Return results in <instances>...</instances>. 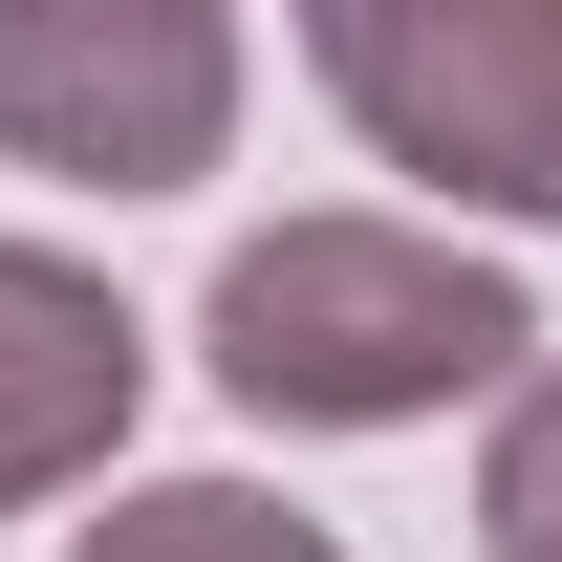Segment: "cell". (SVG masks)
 Segmentation results:
<instances>
[{
  "label": "cell",
  "mask_w": 562,
  "mask_h": 562,
  "mask_svg": "<svg viewBox=\"0 0 562 562\" xmlns=\"http://www.w3.org/2000/svg\"><path fill=\"white\" fill-rule=\"evenodd\" d=\"M476 541H497V562H562V368L497 412V454H476Z\"/></svg>",
  "instance_id": "8992f818"
},
{
  "label": "cell",
  "mask_w": 562,
  "mask_h": 562,
  "mask_svg": "<svg viewBox=\"0 0 562 562\" xmlns=\"http://www.w3.org/2000/svg\"><path fill=\"white\" fill-rule=\"evenodd\" d=\"M303 66L390 173L476 216H562V0H325Z\"/></svg>",
  "instance_id": "7a4b0ae2"
},
{
  "label": "cell",
  "mask_w": 562,
  "mask_h": 562,
  "mask_svg": "<svg viewBox=\"0 0 562 562\" xmlns=\"http://www.w3.org/2000/svg\"><path fill=\"white\" fill-rule=\"evenodd\" d=\"M131 412H151V325H131L87 260L0 238V519H22V497H66V476H109Z\"/></svg>",
  "instance_id": "277c9868"
},
{
  "label": "cell",
  "mask_w": 562,
  "mask_h": 562,
  "mask_svg": "<svg viewBox=\"0 0 562 562\" xmlns=\"http://www.w3.org/2000/svg\"><path fill=\"white\" fill-rule=\"evenodd\" d=\"M195 347H216V390L238 412H281V432H412V412H519L541 390V303L497 260H454V238H412V216H281V238H238L216 260V303H195Z\"/></svg>",
  "instance_id": "6da1fadb"
},
{
  "label": "cell",
  "mask_w": 562,
  "mask_h": 562,
  "mask_svg": "<svg viewBox=\"0 0 562 562\" xmlns=\"http://www.w3.org/2000/svg\"><path fill=\"white\" fill-rule=\"evenodd\" d=\"M238 131V22L216 0H0V151L87 195H173Z\"/></svg>",
  "instance_id": "3957f363"
},
{
  "label": "cell",
  "mask_w": 562,
  "mask_h": 562,
  "mask_svg": "<svg viewBox=\"0 0 562 562\" xmlns=\"http://www.w3.org/2000/svg\"><path fill=\"white\" fill-rule=\"evenodd\" d=\"M66 562H347L325 519H281L260 476H151V497H109Z\"/></svg>",
  "instance_id": "5b68a950"
}]
</instances>
